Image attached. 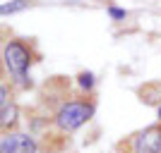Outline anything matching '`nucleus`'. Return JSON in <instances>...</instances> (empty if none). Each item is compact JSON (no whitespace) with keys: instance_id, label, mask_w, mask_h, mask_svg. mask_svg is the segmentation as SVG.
Listing matches in <instances>:
<instances>
[{"instance_id":"1","label":"nucleus","mask_w":161,"mask_h":153,"mask_svg":"<svg viewBox=\"0 0 161 153\" xmlns=\"http://www.w3.org/2000/svg\"><path fill=\"white\" fill-rule=\"evenodd\" d=\"M94 115V105L92 103H84V100H70L65 105H60V110L55 113V125L63 132H75L80 129L84 122L92 120Z\"/></svg>"},{"instance_id":"2","label":"nucleus","mask_w":161,"mask_h":153,"mask_svg":"<svg viewBox=\"0 0 161 153\" xmlns=\"http://www.w3.org/2000/svg\"><path fill=\"white\" fill-rule=\"evenodd\" d=\"M3 58H5V67L10 69V74H12L14 79H17V84H19V86H31V79L27 77V69H29V65H31V55H29L27 48L22 46V43H17V41H12V43L5 46Z\"/></svg>"},{"instance_id":"3","label":"nucleus","mask_w":161,"mask_h":153,"mask_svg":"<svg viewBox=\"0 0 161 153\" xmlns=\"http://www.w3.org/2000/svg\"><path fill=\"white\" fill-rule=\"evenodd\" d=\"M135 153H161V125H152L142 129L132 141Z\"/></svg>"},{"instance_id":"4","label":"nucleus","mask_w":161,"mask_h":153,"mask_svg":"<svg viewBox=\"0 0 161 153\" xmlns=\"http://www.w3.org/2000/svg\"><path fill=\"white\" fill-rule=\"evenodd\" d=\"M3 153H36V141L29 134H7L0 141Z\"/></svg>"},{"instance_id":"5","label":"nucleus","mask_w":161,"mask_h":153,"mask_svg":"<svg viewBox=\"0 0 161 153\" xmlns=\"http://www.w3.org/2000/svg\"><path fill=\"white\" fill-rule=\"evenodd\" d=\"M0 108H3V120H0V122H3V127H10L14 120H17V108H14L12 103L0 105Z\"/></svg>"},{"instance_id":"6","label":"nucleus","mask_w":161,"mask_h":153,"mask_svg":"<svg viewBox=\"0 0 161 153\" xmlns=\"http://www.w3.org/2000/svg\"><path fill=\"white\" fill-rule=\"evenodd\" d=\"M24 7H29L27 0H12V3H5V5L0 7V12H3V14H12V12H19V10H24Z\"/></svg>"},{"instance_id":"7","label":"nucleus","mask_w":161,"mask_h":153,"mask_svg":"<svg viewBox=\"0 0 161 153\" xmlns=\"http://www.w3.org/2000/svg\"><path fill=\"white\" fill-rule=\"evenodd\" d=\"M80 86L82 89H92L94 86V74L92 72H82L80 74Z\"/></svg>"},{"instance_id":"8","label":"nucleus","mask_w":161,"mask_h":153,"mask_svg":"<svg viewBox=\"0 0 161 153\" xmlns=\"http://www.w3.org/2000/svg\"><path fill=\"white\" fill-rule=\"evenodd\" d=\"M108 14H111L113 19H125V14H128V12L120 10V7H113V5H111V7H108Z\"/></svg>"},{"instance_id":"9","label":"nucleus","mask_w":161,"mask_h":153,"mask_svg":"<svg viewBox=\"0 0 161 153\" xmlns=\"http://www.w3.org/2000/svg\"><path fill=\"white\" fill-rule=\"evenodd\" d=\"M159 117H161V108H159Z\"/></svg>"}]
</instances>
